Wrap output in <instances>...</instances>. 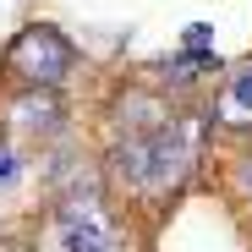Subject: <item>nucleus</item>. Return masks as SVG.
I'll use <instances>...</instances> for the list:
<instances>
[{
  "label": "nucleus",
  "mask_w": 252,
  "mask_h": 252,
  "mask_svg": "<svg viewBox=\"0 0 252 252\" xmlns=\"http://www.w3.org/2000/svg\"><path fill=\"white\" fill-rule=\"evenodd\" d=\"M208 137H214V126L203 110H176L154 132L104 137V181L132 208H164L197 181Z\"/></svg>",
  "instance_id": "f257e3e1"
},
{
  "label": "nucleus",
  "mask_w": 252,
  "mask_h": 252,
  "mask_svg": "<svg viewBox=\"0 0 252 252\" xmlns=\"http://www.w3.org/2000/svg\"><path fill=\"white\" fill-rule=\"evenodd\" d=\"M82 66V50L71 44V33L55 28V22H22L6 50H0V82L6 88H44V94H61L66 82L77 77Z\"/></svg>",
  "instance_id": "f03ea898"
},
{
  "label": "nucleus",
  "mask_w": 252,
  "mask_h": 252,
  "mask_svg": "<svg viewBox=\"0 0 252 252\" xmlns=\"http://www.w3.org/2000/svg\"><path fill=\"white\" fill-rule=\"evenodd\" d=\"M55 252H121V208L104 192H66L50 208Z\"/></svg>",
  "instance_id": "7ed1b4c3"
},
{
  "label": "nucleus",
  "mask_w": 252,
  "mask_h": 252,
  "mask_svg": "<svg viewBox=\"0 0 252 252\" xmlns=\"http://www.w3.org/2000/svg\"><path fill=\"white\" fill-rule=\"evenodd\" d=\"M71 132V110L61 94L44 88H0V137H11L22 148H50L55 137Z\"/></svg>",
  "instance_id": "20e7f679"
},
{
  "label": "nucleus",
  "mask_w": 252,
  "mask_h": 252,
  "mask_svg": "<svg viewBox=\"0 0 252 252\" xmlns=\"http://www.w3.org/2000/svg\"><path fill=\"white\" fill-rule=\"evenodd\" d=\"M203 115H208V126H214L220 137H236V143L252 137V61L220 71V88L208 94Z\"/></svg>",
  "instance_id": "39448f33"
},
{
  "label": "nucleus",
  "mask_w": 252,
  "mask_h": 252,
  "mask_svg": "<svg viewBox=\"0 0 252 252\" xmlns=\"http://www.w3.org/2000/svg\"><path fill=\"white\" fill-rule=\"evenodd\" d=\"M225 192L252 214V137H247V143L230 154V164H225Z\"/></svg>",
  "instance_id": "423d86ee"
},
{
  "label": "nucleus",
  "mask_w": 252,
  "mask_h": 252,
  "mask_svg": "<svg viewBox=\"0 0 252 252\" xmlns=\"http://www.w3.org/2000/svg\"><path fill=\"white\" fill-rule=\"evenodd\" d=\"M22 181H28V154H22V143L0 137V197H6V192H17Z\"/></svg>",
  "instance_id": "0eeeda50"
},
{
  "label": "nucleus",
  "mask_w": 252,
  "mask_h": 252,
  "mask_svg": "<svg viewBox=\"0 0 252 252\" xmlns=\"http://www.w3.org/2000/svg\"><path fill=\"white\" fill-rule=\"evenodd\" d=\"M208 38H214V28H208V22H187L181 44H187V50H208Z\"/></svg>",
  "instance_id": "6e6552de"
}]
</instances>
